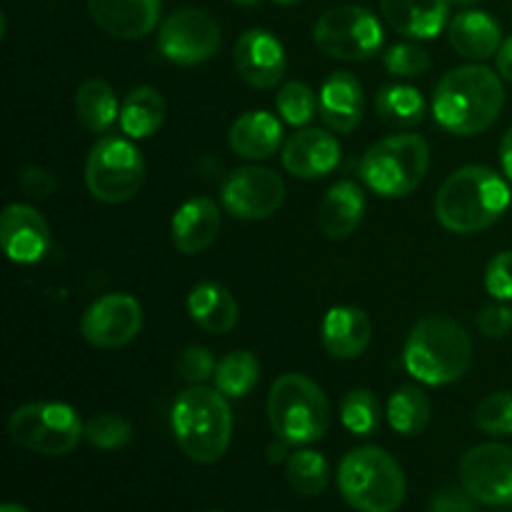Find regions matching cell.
Wrapping results in <instances>:
<instances>
[{"label":"cell","instance_id":"4316f807","mask_svg":"<svg viewBox=\"0 0 512 512\" xmlns=\"http://www.w3.org/2000/svg\"><path fill=\"white\" fill-rule=\"evenodd\" d=\"M120 130L128 138H150L165 123V98L153 85H138L120 103Z\"/></svg>","mask_w":512,"mask_h":512},{"label":"cell","instance_id":"83f0119b","mask_svg":"<svg viewBox=\"0 0 512 512\" xmlns=\"http://www.w3.org/2000/svg\"><path fill=\"white\" fill-rule=\"evenodd\" d=\"M75 115L90 133H105L120 118L115 90L103 78H88L75 90Z\"/></svg>","mask_w":512,"mask_h":512},{"label":"cell","instance_id":"f6af8a7d","mask_svg":"<svg viewBox=\"0 0 512 512\" xmlns=\"http://www.w3.org/2000/svg\"><path fill=\"white\" fill-rule=\"evenodd\" d=\"M500 163H503V173L508 175V180L512 183V125L508 128V133L503 135V143H500Z\"/></svg>","mask_w":512,"mask_h":512},{"label":"cell","instance_id":"7a4b0ae2","mask_svg":"<svg viewBox=\"0 0 512 512\" xmlns=\"http://www.w3.org/2000/svg\"><path fill=\"white\" fill-rule=\"evenodd\" d=\"M505 105L503 78L485 65H463L445 75L433 95L435 123L453 135H478Z\"/></svg>","mask_w":512,"mask_h":512},{"label":"cell","instance_id":"f907efd6","mask_svg":"<svg viewBox=\"0 0 512 512\" xmlns=\"http://www.w3.org/2000/svg\"><path fill=\"white\" fill-rule=\"evenodd\" d=\"M208 512H223V510H208Z\"/></svg>","mask_w":512,"mask_h":512},{"label":"cell","instance_id":"ba28073f","mask_svg":"<svg viewBox=\"0 0 512 512\" xmlns=\"http://www.w3.org/2000/svg\"><path fill=\"white\" fill-rule=\"evenodd\" d=\"M8 433L23 450L60 458L78 448L80 438H85V425L75 408L65 403H28L13 410Z\"/></svg>","mask_w":512,"mask_h":512},{"label":"cell","instance_id":"4fadbf2b","mask_svg":"<svg viewBox=\"0 0 512 512\" xmlns=\"http://www.w3.org/2000/svg\"><path fill=\"white\" fill-rule=\"evenodd\" d=\"M460 485L478 503L503 508L512 505V448L483 443L470 448L458 465Z\"/></svg>","mask_w":512,"mask_h":512},{"label":"cell","instance_id":"e575fe53","mask_svg":"<svg viewBox=\"0 0 512 512\" xmlns=\"http://www.w3.org/2000/svg\"><path fill=\"white\" fill-rule=\"evenodd\" d=\"M85 440L98 450H120L133 440V425L115 413H100L85 423Z\"/></svg>","mask_w":512,"mask_h":512},{"label":"cell","instance_id":"ee69618b","mask_svg":"<svg viewBox=\"0 0 512 512\" xmlns=\"http://www.w3.org/2000/svg\"><path fill=\"white\" fill-rule=\"evenodd\" d=\"M290 455H293V453H290V443H288V440L275 438L273 443L268 445V463H273V465L288 463Z\"/></svg>","mask_w":512,"mask_h":512},{"label":"cell","instance_id":"7dc6e473","mask_svg":"<svg viewBox=\"0 0 512 512\" xmlns=\"http://www.w3.org/2000/svg\"><path fill=\"white\" fill-rule=\"evenodd\" d=\"M450 5H465V8H468V5H475V3H480V0H448Z\"/></svg>","mask_w":512,"mask_h":512},{"label":"cell","instance_id":"7bdbcfd3","mask_svg":"<svg viewBox=\"0 0 512 512\" xmlns=\"http://www.w3.org/2000/svg\"><path fill=\"white\" fill-rule=\"evenodd\" d=\"M495 58H498L500 78L512 83V35H510V38L503 40V45H500V50H498V55H495Z\"/></svg>","mask_w":512,"mask_h":512},{"label":"cell","instance_id":"52a82bcc","mask_svg":"<svg viewBox=\"0 0 512 512\" xmlns=\"http://www.w3.org/2000/svg\"><path fill=\"white\" fill-rule=\"evenodd\" d=\"M430 148L423 135H390L370 145L360 163L363 183L383 198H405L423 183Z\"/></svg>","mask_w":512,"mask_h":512},{"label":"cell","instance_id":"30bf717a","mask_svg":"<svg viewBox=\"0 0 512 512\" xmlns=\"http://www.w3.org/2000/svg\"><path fill=\"white\" fill-rule=\"evenodd\" d=\"M315 45L335 60H368L383 45L385 33L380 20L360 5H338L320 15L315 23Z\"/></svg>","mask_w":512,"mask_h":512},{"label":"cell","instance_id":"484cf974","mask_svg":"<svg viewBox=\"0 0 512 512\" xmlns=\"http://www.w3.org/2000/svg\"><path fill=\"white\" fill-rule=\"evenodd\" d=\"M188 313L200 330L225 335L238 325L240 308L228 288L218 283H200L188 295Z\"/></svg>","mask_w":512,"mask_h":512},{"label":"cell","instance_id":"9a60e30c","mask_svg":"<svg viewBox=\"0 0 512 512\" xmlns=\"http://www.w3.org/2000/svg\"><path fill=\"white\" fill-rule=\"evenodd\" d=\"M233 60L240 78L258 90L278 88L288 68L283 43L263 28L245 30L235 40Z\"/></svg>","mask_w":512,"mask_h":512},{"label":"cell","instance_id":"cb8c5ba5","mask_svg":"<svg viewBox=\"0 0 512 512\" xmlns=\"http://www.w3.org/2000/svg\"><path fill=\"white\" fill-rule=\"evenodd\" d=\"M228 143L235 155L245 160H268L283 143V125L265 110L243 113L230 125Z\"/></svg>","mask_w":512,"mask_h":512},{"label":"cell","instance_id":"1f68e13d","mask_svg":"<svg viewBox=\"0 0 512 512\" xmlns=\"http://www.w3.org/2000/svg\"><path fill=\"white\" fill-rule=\"evenodd\" d=\"M285 478H288L290 488L303 498H315L328 488L330 468L328 460L315 450H295L285 465Z\"/></svg>","mask_w":512,"mask_h":512},{"label":"cell","instance_id":"ab89813d","mask_svg":"<svg viewBox=\"0 0 512 512\" xmlns=\"http://www.w3.org/2000/svg\"><path fill=\"white\" fill-rule=\"evenodd\" d=\"M18 185L25 195L33 200H48L50 195L58 190V180L50 170L40 168V165H25L18 173Z\"/></svg>","mask_w":512,"mask_h":512},{"label":"cell","instance_id":"bcb514c9","mask_svg":"<svg viewBox=\"0 0 512 512\" xmlns=\"http://www.w3.org/2000/svg\"><path fill=\"white\" fill-rule=\"evenodd\" d=\"M0 512H30V510L23 508V505H18V503H5L3 508H0Z\"/></svg>","mask_w":512,"mask_h":512},{"label":"cell","instance_id":"681fc988","mask_svg":"<svg viewBox=\"0 0 512 512\" xmlns=\"http://www.w3.org/2000/svg\"><path fill=\"white\" fill-rule=\"evenodd\" d=\"M275 3H280V5H295V3H300V0H275Z\"/></svg>","mask_w":512,"mask_h":512},{"label":"cell","instance_id":"6da1fadb","mask_svg":"<svg viewBox=\"0 0 512 512\" xmlns=\"http://www.w3.org/2000/svg\"><path fill=\"white\" fill-rule=\"evenodd\" d=\"M508 180L485 165H465L448 175L435 195V218L450 233L473 235L498 223L510 208Z\"/></svg>","mask_w":512,"mask_h":512},{"label":"cell","instance_id":"44dd1931","mask_svg":"<svg viewBox=\"0 0 512 512\" xmlns=\"http://www.w3.org/2000/svg\"><path fill=\"white\" fill-rule=\"evenodd\" d=\"M323 345L333 358L355 360L368 350L373 325L365 310L353 308V305H338L330 308L323 320Z\"/></svg>","mask_w":512,"mask_h":512},{"label":"cell","instance_id":"b9f144b4","mask_svg":"<svg viewBox=\"0 0 512 512\" xmlns=\"http://www.w3.org/2000/svg\"><path fill=\"white\" fill-rule=\"evenodd\" d=\"M478 500L460 488H443L433 495L428 512H478Z\"/></svg>","mask_w":512,"mask_h":512},{"label":"cell","instance_id":"8d00e7d4","mask_svg":"<svg viewBox=\"0 0 512 512\" xmlns=\"http://www.w3.org/2000/svg\"><path fill=\"white\" fill-rule=\"evenodd\" d=\"M385 70L398 78H418L430 68V58L420 45L398 43L385 53Z\"/></svg>","mask_w":512,"mask_h":512},{"label":"cell","instance_id":"f1b7e54d","mask_svg":"<svg viewBox=\"0 0 512 512\" xmlns=\"http://www.w3.org/2000/svg\"><path fill=\"white\" fill-rule=\"evenodd\" d=\"M375 108L385 123L400 125V128H413L425 118L423 95L418 88L405 83L383 85L375 95Z\"/></svg>","mask_w":512,"mask_h":512},{"label":"cell","instance_id":"f546056e","mask_svg":"<svg viewBox=\"0 0 512 512\" xmlns=\"http://www.w3.org/2000/svg\"><path fill=\"white\" fill-rule=\"evenodd\" d=\"M430 408L428 395L415 385H403L395 390L388 400V423L395 433L400 435H420L430 423Z\"/></svg>","mask_w":512,"mask_h":512},{"label":"cell","instance_id":"3957f363","mask_svg":"<svg viewBox=\"0 0 512 512\" xmlns=\"http://www.w3.org/2000/svg\"><path fill=\"white\" fill-rule=\"evenodd\" d=\"M403 363L415 380L430 388H443L468 373L473 363V340L458 320L448 315H425L405 340Z\"/></svg>","mask_w":512,"mask_h":512},{"label":"cell","instance_id":"603a6c76","mask_svg":"<svg viewBox=\"0 0 512 512\" xmlns=\"http://www.w3.org/2000/svg\"><path fill=\"white\" fill-rule=\"evenodd\" d=\"M385 20L400 35L433 40L448 23V0H380Z\"/></svg>","mask_w":512,"mask_h":512},{"label":"cell","instance_id":"d6a6232c","mask_svg":"<svg viewBox=\"0 0 512 512\" xmlns=\"http://www.w3.org/2000/svg\"><path fill=\"white\" fill-rule=\"evenodd\" d=\"M340 420L345 430L358 438H368L380 425V403L373 390L355 388L340 403Z\"/></svg>","mask_w":512,"mask_h":512},{"label":"cell","instance_id":"9c48e42d","mask_svg":"<svg viewBox=\"0 0 512 512\" xmlns=\"http://www.w3.org/2000/svg\"><path fill=\"white\" fill-rule=\"evenodd\" d=\"M145 183V160L133 138H100L85 163V185L100 203L120 205L140 193Z\"/></svg>","mask_w":512,"mask_h":512},{"label":"cell","instance_id":"d4e9b609","mask_svg":"<svg viewBox=\"0 0 512 512\" xmlns=\"http://www.w3.org/2000/svg\"><path fill=\"white\" fill-rule=\"evenodd\" d=\"M450 45L468 60H488L498 55L503 33L493 15L483 10H463L450 20Z\"/></svg>","mask_w":512,"mask_h":512},{"label":"cell","instance_id":"7402d4cb","mask_svg":"<svg viewBox=\"0 0 512 512\" xmlns=\"http://www.w3.org/2000/svg\"><path fill=\"white\" fill-rule=\"evenodd\" d=\"M365 215V193L353 180H340L325 193L318 208V228L328 240H345Z\"/></svg>","mask_w":512,"mask_h":512},{"label":"cell","instance_id":"5b68a950","mask_svg":"<svg viewBox=\"0 0 512 512\" xmlns=\"http://www.w3.org/2000/svg\"><path fill=\"white\" fill-rule=\"evenodd\" d=\"M338 488L345 503L358 512H395L408 493L398 460L373 445L345 455L338 470Z\"/></svg>","mask_w":512,"mask_h":512},{"label":"cell","instance_id":"60d3db41","mask_svg":"<svg viewBox=\"0 0 512 512\" xmlns=\"http://www.w3.org/2000/svg\"><path fill=\"white\" fill-rule=\"evenodd\" d=\"M478 330L485 338H505L512 330V310L505 305H488L478 315Z\"/></svg>","mask_w":512,"mask_h":512},{"label":"cell","instance_id":"74e56055","mask_svg":"<svg viewBox=\"0 0 512 512\" xmlns=\"http://www.w3.org/2000/svg\"><path fill=\"white\" fill-rule=\"evenodd\" d=\"M215 370H218V363H215L213 353L203 345H190L183 355H180L178 373L185 383L190 385H203L205 380L215 378Z\"/></svg>","mask_w":512,"mask_h":512},{"label":"cell","instance_id":"836d02e7","mask_svg":"<svg viewBox=\"0 0 512 512\" xmlns=\"http://www.w3.org/2000/svg\"><path fill=\"white\" fill-rule=\"evenodd\" d=\"M275 105H278V113L283 115L285 123L295 125V128H303L320 110V98L315 95V90L310 85L300 83V80H290V83H285L280 88Z\"/></svg>","mask_w":512,"mask_h":512},{"label":"cell","instance_id":"7c38bea8","mask_svg":"<svg viewBox=\"0 0 512 512\" xmlns=\"http://www.w3.org/2000/svg\"><path fill=\"white\" fill-rule=\"evenodd\" d=\"M285 200V183L275 170L260 165H245L223 180L220 203L233 218H270Z\"/></svg>","mask_w":512,"mask_h":512},{"label":"cell","instance_id":"8fae6325","mask_svg":"<svg viewBox=\"0 0 512 512\" xmlns=\"http://www.w3.org/2000/svg\"><path fill=\"white\" fill-rule=\"evenodd\" d=\"M158 48L170 63L200 65L220 48V25L200 8H180L163 20Z\"/></svg>","mask_w":512,"mask_h":512},{"label":"cell","instance_id":"e0dca14e","mask_svg":"<svg viewBox=\"0 0 512 512\" xmlns=\"http://www.w3.org/2000/svg\"><path fill=\"white\" fill-rule=\"evenodd\" d=\"M340 143L335 135L320 128H303L283 145V168L303 180L330 175L340 163Z\"/></svg>","mask_w":512,"mask_h":512},{"label":"cell","instance_id":"8992f818","mask_svg":"<svg viewBox=\"0 0 512 512\" xmlns=\"http://www.w3.org/2000/svg\"><path fill=\"white\" fill-rule=\"evenodd\" d=\"M268 420L275 438L288 440L298 448L313 445L328 433V398L308 375H280L268 393Z\"/></svg>","mask_w":512,"mask_h":512},{"label":"cell","instance_id":"5bb4252c","mask_svg":"<svg viewBox=\"0 0 512 512\" xmlns=\"http://www.w3.org/2000/svg\"><path fill=\"white\" fill-rule=\"evenodd\" d=\"M143 328V308L128 293H108L80 318V335L93 348L115 350L133 343Z\"/></svg>","mask_w":512,"mask_h":512},{"label":"cell","instance_id":"2e32d148","mask_svg":"<svg viewBox=\"0 0 512 512\" xmlns=\"http://www.w3.org/2000/svg\"><path fill=\"white\" fill-rule=\"evenodd\" d=\"M0 243L5 255L18 265H33L50 248L48 220L33 205L13 203L0 215Z\"/></svg>","mask_w":512,"mask_h":512},{"label":"cell","instance_id":"c3c4849f","mask_svg":"<svg viewBox=\"0 0 512 512\" xmlns=\"http://www.w3.org/2000/svg\"><path fill=\"white\" fill-rule=\"evenodd\" d=\"M233 3H238V5H245V8H253V5H258L260 0H233Z\"/></svg>","mask_w":512,"mask_h":512},{"label":"cell","instance_id":"277c9868","mask_svg":"<svg viewBox=\"0 0 512 512\" xmlns=\"http://www.w3.org/2000/svg\"><path fill=\"white\" fill-rule=\"evenodd\" d=\"M178 448L193 463L213 465L228 453L233 438V413L218 388L190 385L178 395L170 413Z\"/></svg>","mask_w":512,"mask_h":512},{"label":"cell","instance_id":"ac0fdd59","mask_svg":"<svg viewBox=\"0 0 512 512\" xmlns=\"http://www.w3.org/2000/svg\"><path fill=\"white\" fill-rule=\"evenodd\" d=\"M163 0H88L90 18L103 33L120 40H138L153 33Z\"/></svg>","mask_w":512,"mask_h":512},{"label":"cell","instance_id":"ffe728a7","mask_svg":"<svg viewBox=\"0 0 512 512\" xmlns=\"http://www.w3.org/2000/svg\"><path fill=\"white\" fill-rule=\"evenodd\" d=\"M220 233V208L210 198H190L175 210L170 235L183 255H198L215 243Z\"/></svg>","mask_w":512,"mask_h":512},{"label":"cell","instance_id":"d6986e66","mask_svg":"<svg viewBox=\"0 0 512 512\" xmlns=\"http://www.w3.org/2000/svg\"><path fill=\"white\" fill-rule=\"evenodd\" d=\"M363 85L353 73H333L320 88V118L333 133L348 135L363 123Z\"/></svg>","mask_w":512,"mask_h":512},{"label":"cell","instance_id":"f35d334b","mask_svg":"<svg viewBox=\"0 0 512 512\" xmlns=\"http://www.w3.org/2000/svg\"><path fill=\"white\" fill-rule=\"evenodd\" d=\"M485 290L500 303L512 300V250H503L490 260L485 268Z\"/></svg>","mask_w":512,"mask_h":512},{"label":"cell","instance_id":"4dcf8cb0","mask_svg":"<svg viewBox=\"0 0 512 512\" xmlns=\"http://www.w3.org/2000/svg\"><path fill=\"white\" fill-rule=\"evenodd\" d=\"M260 380V363L250 350H233L225 355L215 370V388L225 398H245Z\"/></svg>","mask_w":512,"mask_h":512},{"label":"cell","instance_id":"d590c367","mask_svg":"<svg viewBox=\"0 0 512 512\" xmlns=\"http://www.w3.org/2000/svg\"><path fill=\"white\" fill-rule=\"evenodd\" d=\"M475 425L488 435H512V390L488 395L475 408Z\"/></svg>","mask_w":512,"mask_h":512}]
</instances>
